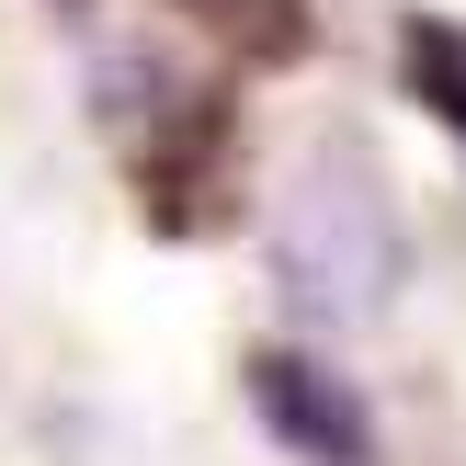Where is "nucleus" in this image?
<instances>
[{"label": "nucleus", "mask_w": 466, "mask_h": 466, "mask_svg": "<svg viewBox=\"0 0 466 466\" xmlns=\"http://www.w3.org/2000/svg\"><path fill=\"white\" fill-rule=\"evenodd\" d=\"M273 285L296 319H376L399 285V205L353 148H319L308 171L273 194Z\"/></svg>", "instance_id": "f257e3e1"}, {"label": "nucleus", "mask_w": 466, "mask_h": 466, "mask_svg": "<svg viewBox=\"0 0 466 466\" xmlns=\"http://www.w3.org/2000/svg\"><path fill=\"white\" fill-rule=\"evenodd\" d=\"M250 410H262L273 444L308 455V466H364V455H376L364 399H353V387H341L319 353H250Z\"/></svg>", "instance_id": "f03ea898"}, {"label": "nucleus", "mask_w": 466, "mask_h": 466, "mask_svg": "<svg viewBox=\"0 0 466 466\" xmlns=\"http://www.w3.org/2000/svg\"><path fill=\"white\" fill-rule=\"evenodd\" d=\"M399 80H410V103H432V114L466 137V23L410 12V23H399Z\"/></svg>", "instance_id": "7ed1b4c3"}]
</instances>
